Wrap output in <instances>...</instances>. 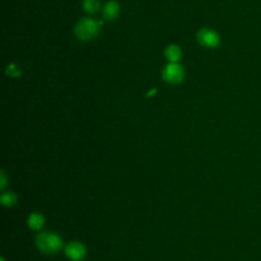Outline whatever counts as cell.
Here are the masks:
<instances>
[{
  "mask_svg": "<svg viewBox=\"0 0 261 261\" xmlns=\"http://www.w3.org/2000/svg\"><path fill=\"white\" fill-rule=\"evenodd\" d=\"M185 71L178 63H168L162 71V79L168 84H178L182 81Z\"/></svg>",
  "mask_w": 261,
  "mask_h": 261,
  "instance_id": "cell-3",
  "label": "cell"
},
{
  "mask_svg": "<svg viewBox=\"0 0 261 261\" xmlns=\"http://www.w3.org/2000/svg\"><path fill=\"white\" fill-rule=\"evenodd\" d=\"M165 57L170 63H177L181 57V50L175 44H170L165 49Z\"/></svg>",
  "mask_w": 261,
  "mask_h": 261,
  "instance_id": "cell-7",
  "label": "cell"
},
{
  "mask_svg": "<svg viewBox=\"0 0 261 261\" xmlns=\"http://www.w3.org/2000/svg\"><path fill=\"white\" fill-rule=\"evenodd\" d=\"M119 13V5L116 1H109L103 8V17L106 20H114Z\"/></svg>",
  "mask_w": 261,
  "mask_h": 261,
  "instance_id": "cell-6",
  "label": "cell"
},
{
  "mask_svg": "<svg viewBox=\"0 0 261 261\" xmlns=\"http://www.w3.org/2000/svg\"><path fill=\"white\" fill-rule=\"evenodd\" d=\"M1 261H5V260H4V258H3V257H2V258H1Z\"/></svg>",
  "mask_w": 261,
  "mask_h": 261,
  "instance_id": "cell-13",
  "label": "cell"
},
{
  "mask_svg": "<svg viewBox=\"0 0 261 261\" xmlns=\"http://www.w3.org/2000/svg\"><path fill=\"white\" fill-rule=\"evenodd\" d=\"M197 40L200 43V45L210 49L218 47L220 43L219 35L215 31L207 28H203L198 32Z\"/></svg>",
  "mask_w": 261,
  "mask_h": 261,
  "instance_id": "cell-4",
  "label": "cell"
},
{
  "mask_svg": "<svg viewBox=\"0 0 261 261\" xmlns=\"http://www.w3.org/2000/svg\"><path fill=\"white\" fill-rule=\"evenodd\" d=\"M6 182H7V180H6V175H5L4 171L1 170V175H0V187H1V189H4Z\"/></svg>",
  "mask_w": 261,
  "mask_h": 261,
  "instance_id": "cell-12",
  "label": "cell"
},
{
  "mask_svg": "<svg viewBox=\"0 0 261 261\" xmlns=\"http://www.w3.org/2000/svg\"><path fill=\"white\" fill-rule=\"evenodd\" d=\"M5 71H6V74L9 75V76H11V77H18V76H20V74H21L20 70L17 68L16 64H14V63L9 64V65L6 67V70H5Z\"/></svg>",
  "mask_w": 261,
  "mask_h": 261,
  "instance_id": "cell-11",
  "label": "cell"
},
{
  "mask_svg": "<svg viewBox=\"0 0 261 261\" xmlns=\"http://www.w3.org/2000/svg\"><path fill=\"white\" fill-rule=\"evenodd\" d=\"M100 7L99 0H84L83 1V8L85 11L89 13H95L98 11Z\"/></svg>",
  "mask_w": 261,
  "mask_h": 261,
  "instance_id": "cell-9",
  "label": "cell"
},
{
  "mask_svg": "<svg viewBox=\"0 0 261 261\" xmlns=\"http://www.w3.org/2000/svg\"><path fill=\"white\" fill-rule=\"evenodd\" d=\"M16 201H17L16 195L11 192H6L1 195V203L3 206H6V207L12 206L16 203Z\"/></svg>",
  "mask_w": 261,
  "mask_h": 261,
  "instance_id": "cell-10",
  "label": "cell"
},
{
  "mask_svg": "<svg viewBox=\"0 0 261 261\" xmlns=\"http://www.w3.org/2000/svg\"><path fill=\"white\" fill-rule=\"evenodd\" d=\"M36 245L38 249L45 254H55L63 246L61 238L53 232H42L36 238Z\"/></svg>",
  "mask_w": 261,
  "mask_h": 261,
  "instance_id": "cell-1",
  "label": "cell"
},
{
  "mask_svg": "<svg viewBox=\"0 0 261 261\" xmlns=\"http://www.w3.org/2000/svg\"><path fill=\"white\" fill-rule=\"evenodd\" d=\"M44 217L39 213H32L28 218V224L33 229H40L44 224Z\"/></svg>",
  "mask_w": 261,
  "mask_h": 261,
  "instance_id": "cell-8",
  "label": "cell"
},
{
  "mask_svg": "<svg viewBox=\"0 0 261 261\" xmlns=\"http://www.w3.org/2000/svg\"><path fill=\"white\" fill-rule=\"evenodd\" d=\"M86 247L79 242L69 243L65 247V255L72 261H80L86 256Z\"/></svg>",
  "mask_w": 261,
  "mask_h": 261,
  "instance_id": "cell-5",
  "label": "cell"
},
{
  "mask_svg": "<svg viewBox=\"0 0 261 261\" xmlns=\"http://www.w3.org/2000/svg\"><path fill=\"white\" fill-rule=\"evenodd\" d=\"M99 24L100 23L93 18L81 19L74 28V34L81 41H90L98 35Z\"/></svg>",
  "mask_w": 261,
  "mask_h": 261,
  "instance_id": "cell-2",
  "label": "cell"
}]
</instances>
